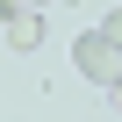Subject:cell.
<instances>
[{"mask_svg":"<svg viewBox=\"0 0 122 122\" xmlns=\"http://www.w3.org/2000/svg\"><path fill=\"white\" fill-rule=\"evenodd\" d=\"M72 65H79V79H93V86L115 93V79H122V50H115L101 29H86V36L72 43Z\"/></svg>","mask_w":122,"mask_h":122,"instance_id":"obj_1","label":"cell"},{"mask_svg":"<svg viewBox=\"0 0 122 122\" xmlns=\"http://www.w3.org/2000/svg\"><path fill=\"white\" fill-rule=\"evenodd\" d=\"M7 43H15V50H36V43H43V15L29 7L22 22H7Z\"/></svg>","mask_w":122,"mask_h":122,"instance_id":"obj_2","label":"cell"},{"mask_svg":"<svg viewBox=\"0 0 122 122\" xmlns=\"http://www.w3.org/2000/svg\"><path fill=\"white\" fill-rule=\"evenodd\" d=\"M101 36H108V43L122 50V7H108V15H101Z\"/></svg>","mask_w":122,"mask_h":122,"instance_id":"obj_3","label":"cell"},{"mask_svg":"<svg viewBox=\"0 0 122 122\" xmlns=\"http://www.w3.org/2000/svg\"><path fill=\"white\" fill-rule=\"evenodd\" d=\"M29 15V0H0V29H7V22H22Z\"/></svg>","mask_w":122,"mask_h":122,"instance_id":"obj_4","label":"cell"},{"mask_svg":"<svg viewBox=\"0 0 122 122\" xmlns=\"http://www.w3.org/2000/svg\"><path fill=\"white\" fill-rule=\"evenodd\" d=\"M29 7H57V0H29Z\"/></svg>","mask_w":122,"mask_h":122,"instance_id":"obj_5","label":"cell"},{"mask_svg":"<svg viewBox=\"0 0 122 122\" xmlns=\"http://www.w3.org/2000/svg\"><path fill=\"white\" fill-rule=\"evenodd\" d=\"M115 101H122V79H115Z\"/></svg>","mask_w":122,"mask_h":122,"instance_id":"obj_6","label":"cell"}]
</instances>
